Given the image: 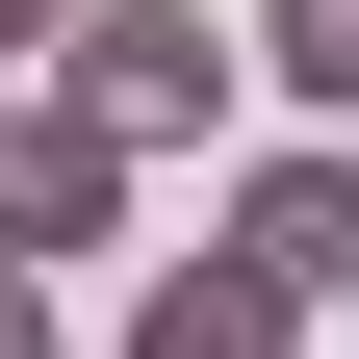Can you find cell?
<instances>
[{
    "label": "cell",
    "mask_w": 359,
    "mask_h": 359,
    "mask_svg": "<svg viewBox=\"0 0 359 359\" xmlns=\"http://www.w3.org/2000/svg\"><path fill=\"white\" fill-rule=\"evenodd\" d=\"M231 26H205V0H77V52H52V103L77 128H103V154H180V128H205V103H231Z\"/></svg>",
    "instance_id": "obj_1"
},
{
    "label": "cell",
    "mask_w": 359,
    "mask_h": 359,
    "mask_svg": "<svg viewBox=\"0 0 359 359\" xmlns=\"http://www.w3.org/2000/svg\"><path fill=\"white\" fill-rule=\"evenodd\" d=\"M231 283L359 308V154H257V180H231Z\"/></svg>",
    "instance_id": "obj_2"
},
{
    "label": "cell",
    "mask_w": 359,
    "mask_h": 359,
    "mask_svg": "<svg viewBox=\"0 0 359 359\" xmlns=\"http://www.w3.org/2000/svg\"><path fill=\"white\" fill-rule=\"evenodd\" d=\"M103 231H128V154H103L77 103H26V128H0V257L52 283V257H103Z\"/></svg>",
    "instance_id": "obj_3"
},
{
    "label": "cell",
    "mask_w": 359,
    "mask_h": 359,
    "mask_svg": "<svg viewBox=\"0 0 359 359\" xmlns=\"http://www.w3.org/2000/svg\"><path fill=\"white\" fill-rule=\"evenodd\" d=\"M283 334H308L283 283H231V257H154V283H128V334H103V359H283Z\"/></svg>",
    "instance_id": "obj_4"
},
{
    "label": "cell",
    "mask_w": 359,
    "mask_h": 359,
    "mask_svg": "<svg viewBox=\"0 0 359 359\" xmlns=\"http://www.w3.org/2000/svg\"><path fill=\"white\" fill-rule=\"evenodd\" d=\"M231 52H257V77H283V103H308V128H359V0H257Z\"/></svg>",
    "instance_id": "obj_5"
},
{
    "label": "cell",
    "mask_w": 359,
    "mask_h": 359,
    "mask_svg": "<svg viewBox=\"0 0 359 359\" xmlns=\"http://www.w3.org/2000/svg\"><path fill=\"white\" fill-rule=\"evenodd\" d=\"M52 52H77V0H0V77H52Z\"/></svg>",
    "instance_id": "obj_6"
},
{
    "label": "cell",
    "mask_w": 359,
    "mask_h": 359,
    "mask_svg": "<svg viewBox=\"0 0 359 359\" xmlns=\"http://www.w3.org/2000/svg\"><path fill=\"white\" fill-rule=\"evenodd\" d=\"M0 359H77V334H52V283H26V257H0Z\"/></svg>",
    "instance_id": "obj_7"
}]
</instances>
